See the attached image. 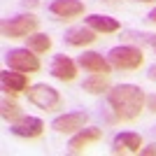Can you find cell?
Masks as SVG:
<instances>
[{
    "label": "cell",
    "instance_id": "d4e9b609",
    "mask_svg": "<svg viewBox=\"0 0 156 156\" xmlns=\"http://www.w3.org/2000/svg\"><path fill=\"white\" fill-rule=\"evenodd\" d=\"M142 2H156V0H142Z\"/></svg>",
    "mask_w": 156,
    "mask_h": 156
},
{
    "label": "cell",
    "instance_id": "30bf717a",
    "mask_svg": "<svg viewBox=\"0 0 156 156\" xmlns=\"http://www.w3.org/2000/svg\"><path fill=\"white\" fill-rule=\"evenodd\" d=\"M0 84H2V89L9 96H16V93L28 89V75L26 72H19V70H12V72L7 70L0 75Z\"/></svg>",
    "mask_w": 156,
    "mask_h": 156
},
{
    "label": "cell",
    "instance_id": "44dd1931",
    "mask_svg": "<svg viewBox=\"0 0 156 156\" xmlns=\"http://www.w3.org/2000/svg\"><path fill=\"white\" fill-rule=\"evenodd\" d=\"M147 77H149L151 82H156V65H151V68H149V72H147Z\"/></svg>",
    "mask_w": 156,
    "mask_h": 156
},
{
    "label": "cell",
    "instance_id": "4fadbf2b",
    "mask_svg": "<svg viewBox=\"0 0 156 156\" xmlns=\"http://www.w3.org/2000/svg\"><path fill=\"white\" fill-rule=\"evenodd\" d=\"M63 40H65V44H70V47H84L96 40V30L89 26H75L63 35Z\"/></svg>",
    "mask_w": 156,
    "mask_h": 156
},
{
    "label": "cell",
    "instance_id": "ba28073f",
    "mask_svg": "<svg viewBox=\"0 0 156 156\" xmlns=\"http://www.w3.org/2000/svg\"><path fill=\"white\" fill-rule=\"evenodd\" d=\"M49 12L58 19H75L84 14V2L79 0H54L49 5Z\"/></svg>",
    "mask_w": 156,
    "mask_h": 156
},
{
    "label": "cell",
    "instance_id": "6da1fadb",
    "mask_svg": "<svg viewBox=\"0 0 156 156\" xmlns=\"http://www.w3.org/2000/svg\"><path fill=\"white\" fill-rule=\"evenodd\" d=\"M144 91L135 84H119V86H112L107 91V103H110L112 112L119 121H130L135 119L140 112H142V105H144Z\"/></svg>",
    "mask_w": 156,
    "mask_h": 156
},
{
    "label": "cell",
    "instance_id": "ffe728a7",
    "mask_svg": "<svg viewBox=\"0 0 156 156\" xmlns=\"http://www.w3.org/2000/svg\"><path fill=\"white\" fill-rule=\"evenodd\" d=\"M147 105H149L151 112H156V96H149V98H147Z\"/></svg>",
    "mask_w": 156,
    "mask_h": 156
},
{
    "label": "cell",
    "instance_id": "8fae6325",
    "mask_svg": "<svg viewBox=\"0 0 156 156\" xmlns=\"http://www.w3.org/2000/svg\"><path fill=\"white\" fill-rule=\"evenodd\" d=\"M100 137H103V130H100V128H82V130H77V133L70 137L68 147H70L72 154H77V151H82L84 147L98 142Z\"/></svg>",
    "mask_w": 156,
    "mask_h": 156
},
{
    "label": "cell",
    "instance_id": "7a4b0ae2",
    "mask_svg": "<svg viewBox=\"0 0 156 156\" xmlns=\"http://www.w3.org/2000/svg\"><path fill=\"white\" fill-rule=\"evenodd\" d=\"M110 63L117 68V70H137L142 65L144 56H142V49L137 47H128V44H121V47H114L110 54Z\"/></svg>",
    "mask_w": 156,
    "mask_h": 156
},
{
    "label": "cell",
    "instance_id": "9a60e30c",
    "mask_svg": "<svg viewBox=\"0 0 156 156\" xmlns=\"http://www.w3.org/2000/svg\"><path fill=\"white\" fill-rule=\"evenodd\" d=\"M86 26L93 28L96 33H114L119 30V21L112 16H103V14H91L86 16Z\"/></svg>",
    "mask_w": 156,
    "mask_h": 156
},
{
    "label": "cell",
    "instance_id": "5b68a950",
    "mask_svg": "<svg viewBox=\"0 0 156 156\" xmlns=\"http://www.w3.org/2000/svg\"><path fill=\"white\" fill-rule=\"evenodd\" d=\"M40 26L37 16L33 14H19V16H12V19L2 21V35L7 37H28L30 33H35Z\"/></svg>",
    "mask_w": 156,
    "mask_h": 156
},
{
    "label": "cell",
    "instance_id": "cb8c5ba5",
    "mask_svg": "<svg viewBox=\"0 0 156 156\" xmlns=\"http://www.w3.org/2000/svg\"><path fill=\"white\" fill-rule=\"evenodd\" d=\"M103 2H110V5H114V2H117V0H103Z\"/></svg>",
    "mask_w": 156,
    "mask_h": 156
},
{
    "label": "cell",
    "instance_id": "7402d4cb",
    "mask_svg": "<svg viewBox=\"0 0 156 156\" xmlns=\"http://www.w3.org/2000/svg\"><path fill=\"white\" fill-rule=\"evenodd\" d=\"M147 19H149L151 23H156V7H154V9H151V12H149V16H147Z\"/></svg>",
    "mask_w": 156,
    "mask_h": 156
},
{
    "label": "cell",
    "instance_id": "3957f363",
    "mask_svg": "<svg viewBox=\"0 0 156 156\" xmlns=\"http://www.w3.org/2000/svg\"><path fill=\"white\" fill-rule=\"evenodd\" d=\"M26 96L33 105H37L40 110H47V112H54L61 107V93L56 89L47 84H33L26 89Z\"/></svg>",
    "mask_w": 156,
    "mask_h": 156
},
{
    "label": "cell",
    "instance_id": "603a6c76",
    "mask_svg": "<svg viewBox=\"0 0 156 156\" xmlns=\"http://www.w3.org/2000/svg\"><path fill=\"white\" fill-rule=\"evenodd\" d=\"M149 47H151V49L156 51V35H151V40H149Z\"/></svg>",
    "mask_w": 156,
    "mask_h": 156
},
{
    "label": "cell",
    "instance_id": "ac0fdd59",
    "mask_svg": "<svg viewBox=\"0 0 156 156\" xmlns=\"http://www.w3.org/2000/svg\"><path fill=\"white\" fill-rule=\"evenodd\" d=\"M0 107H2V119H5V121H9V124H16V121H21V119H23L21 107L14 103V100H9V98H5Z\"/></svg>",
    "mask_w": 156,
    "mask_h": 156
},
{
    "label": "cell",
    "instance_id": "d6986e66",
    "mask_svg": "<svg viewBox=\"0 0 156 156\" xmlns=\"http://www.w3.org/2000/svg\"><path fill=\"white\" fill-rule=\"evenodd\" d=\"M140 154H142V156H156V144H149V147H142V149H140Z\"/></svg>",
    "mask_w": 156,
    "mask_h": 156
},
{
    "label": "cell",
    "instance_id": "7c38bea8",
    "mask_svg": "<svg viewBox=\"0 0 156 156\" xmlns=\"http://www.w3.org/2000/svg\"><path fill=\"white\" fill-rule=\"evenodd\" d=\"M42 130H44V124L40 121L37 117H23L21 121L12 124V133L19 137H40L42 135Z\"/></svg>",
    "mask_w": 156,
    "mask_h": 156
},
{
    "label": "cell",
    "instance_id": "2e32d148",
    "mask_svg": "<svg viewBox=\"0 0 156 156\" xmlns=\"http://www.w3.org/2000/svg\"><path fill=\"white\" fill-rule=\"evenodd\" d=\"M82 89L89 93H105L110 91V82H107V75H98V72H93L89 79H84V84H82Z\"/></svg>",
    "mask_w": 156,
    "mask_h": 156
},
{
    "label": "cell",
    "instance_id": "e0dca14e",
    "mask_svg": "<svg viewBox=\"0 0 156 156\" xmlns=\"http://www.w3.org/2000/svg\"><path fill=\"white\" fill-rule=\"evenodd\" d=\"M28 49H33L35 54H44L51 49V37L44 33H30L28 35Z\"/></svg>",
    "mask_w": 156,
    "mask_h": 156
},
{
    "label": "cell",
    "instance_id": "5bb4252c",
    "mask_svg": "<svg viewBox=\"0 0 156 156\" xmlns=\"http://www.w3.org/2000/svg\"><path fill=\"white\" fill-rule=\"evenodd\" d=\"M140 149H142V137L137 133H119V135H114V154H121V151L140 154Z\"/></svg>",
    "mask_w": 156,
    "mask_h": 156
},
{
    "label": "cell",
    "instance_id": "9c48e42d",
    "mask_svg": "<svg viewBox=\"0 0 156 156\" xmlns=\"http://www.w3.org/2000/svg\"><path fill=\"white\" fill-rule=\"evenodd\" d=\"M51 75L61 82H72L75 75H77V63L72 58H68L65 54H58L51 61Z\"/></svg>",
    "mask_w": 156,
    "mask_h": 156
},
{
    "label": "cell",
    "instance_id": "277c9868",
    "mask_svg": "<svg viewBox=\"0 0 156 156\" xmlns=\"http://www.w3.org/2000/svg\"><path fill=\"white\" fill-rule=\"evenodd\" d=\"M5 61L9 65V70H19V72H37L40 70V58L33 49H9L5 54Z\"/></svg>",
    "mask_w": 156,
    "mask_h": 156
},
{
    "label": "cell",
    "instance_id": "52a82bcc",
    "mask_svg": "<svg viewBox=\"0 0 156 156\" xmlns=\"http://www.w3.org/2000/svg\"><path fill=\"white\" fill-rule=\"evenodd\" d=\"M77 65H82L86 72H98V75H107L112 70V63L107 58H103L98 51H84L79 54Z\"/></svg>",
    "mask_w": 156,
    "mask_h": 156
},
{
    "label": "cell",
    "instance_id": "8992f818",
    "mask_svg": "<svg viewBox=\"0 0 156 156\" xmlns=\"http://www.w3.org/2000/svg\"><path fill=\"white\" fill-rule=\"evenodd\" d=\"M89 114L86 112H68V114H61L51 121V128L56 133H75V130H82L86 124Z\"/></svg>",
    "mask_w": 156,
    "mask_h": 156
}]
</instances>
